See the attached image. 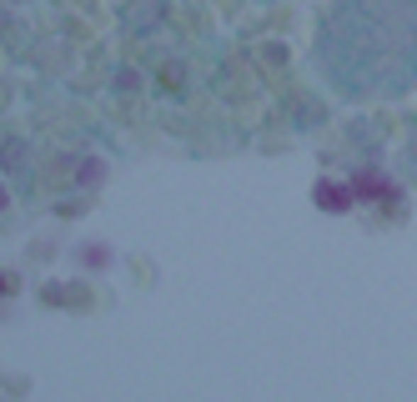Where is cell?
I'll list each match as a JSON object with an SVG mask.
<instances>
[{
	"label": "cell",
	"mask_w": 417,
	"mask_h": 402,
	"mask_svg": "<svg viewBox=\"0 0 417 402\" xmlns=\"http://www.w3.org/2000/svg\"><path fill=\"white\" fill-rule=\"evenodd\" d=\"M0 206H6V186H0Z\"/></svg>",
	"instance_id": "obj_1"
},
{
	"label": "cell",
	"mask_w": 417,
	"mask_h": 402,
	"mask_svg": "<svg viewBox=\"0 0 417 402\" xmlns=\"http://www.w3.org/2000/svg\"><path fill=\"white\" fill-rule=\"evenodd\" d=\"M0 292H6V277H0Z\"/></svg>",
	"instance_id": "obj_2"
}]
</instances>
